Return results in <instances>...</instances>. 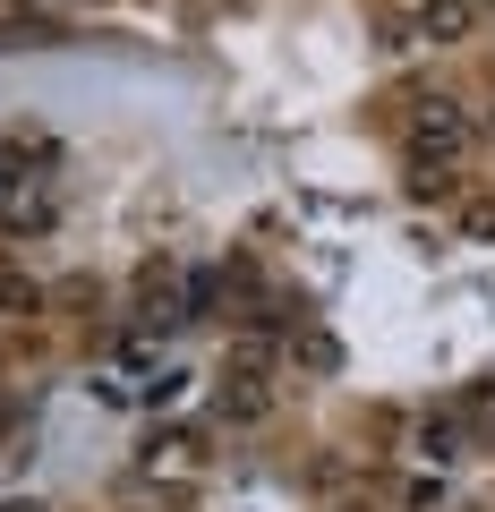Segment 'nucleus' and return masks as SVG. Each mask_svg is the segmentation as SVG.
Instances as JSON below:
<instances>
[{"instance_id": "nucleus-1", "label": "nucleus", "mask_w": 495, "mask_h": 512, "mask_svg": "<svg viewBox=\"0 0 495 512\" xmlns=\"http://www.w3.org/2000/svg\"><path fill=\"white\" fill-rule=\"evenodd\" d=\"M478 111L453 103V94H410V120H402V163H461L478 146Z\"/></svg>"}, {"instance_id": "nucleus-2", "label": "nucleus", "mask_w": 495, "mask_h": 512, "mask_svg": "<svg viewBox=\"0 0 495 512\" xmlns=\"http://www.w3.org/2000/svg\"><path fill=\"white\" fill-rule=\"evenodd\" d=\"M478 26V0H427L419 18H410V35H427V43H461Z\"/></svg>"}, {"instance_id": "nucleus-3", "label": "nucleus", "mask_w": 495, "mask_h": 512, "mask_svg": "<svg viewBox=\"0 0 495 512\" xmlns=\"http://www.w3.org/2000/svg\"><path fill=\"white\" fill-rule=\"evenodd\" d=\"M222 419H231V427H257V419H265V384H257V359H248L231 384H222Z\"/></svg>"}, {"instance_id": "nucleus-4", "label": "nucleus", "mask_w": 495, "mask_h": 512, "mask_svg": "<svg viewBox=\"0 0 495 512\" xmlns=\"http://www.w3.org/2000/svg\"><path fill=\"white\" fill-rule=\"evenodd\" d=\"M402 180H410V197H453L461 163H402Z\"/></svg>"}, {"instance_id": "nucleus-5", "label": "nucleus", "mask_w": 495, "mask_h": 512, "mask_svg": "<svg viewBox=\"0 0 495 512\" xmlns=\"http://www.w3.org/2000/svg\"><path fill=\"white\" fill-rule=\"evenodd\" d=\"M0 308H9V316H35V308H43V291H35L26 274H0Z\"/></svg>"}, {"instance_id": "nucleus-6", "label": "nucleus", "mask_w": 495, "mask_h": 512, "mask_svg": "<svg viewBox=\"0 0 495 512\" xmlns=\"http://www.w3.org/2000/svg\"><path fill=\"white\" fill-rule=\"evenodd\" d=\"M52 9H86V0H52Z\"/></svg>"}, {"instance_id": "nucleus-7", "label": "nucleus", "mask_w": 495, "mask_h": 512, "mask_svg": "<svg viewBox=\"0 0 495 512\" xmlns=\"http://www.w3.org/2000/svg\"><path fill=\"white\" fill-rule=\"evenodd\" d=\"M487 128H495V111H487Z\"/></svg>"}]
</instances>
